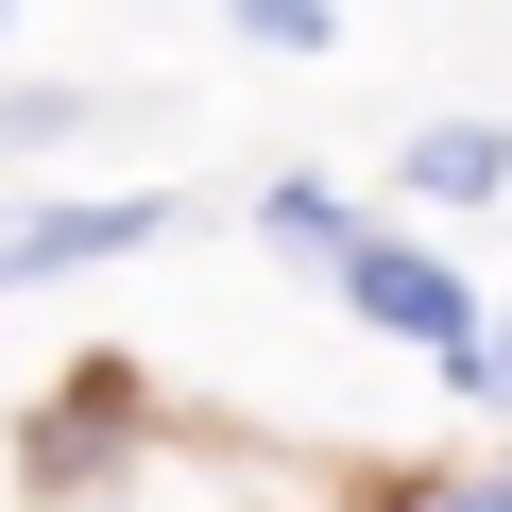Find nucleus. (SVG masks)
I'll return each instance as SVG.
<instances>
[{
  "label": "nucleus",
  "instance_id": "3",
  "mask_svg": "<svg viewBox=\"0 0 512 512\" xmlns=\"http://www.w3.org/2000/svg\"><path fill=\"white\" fill-rule=\"evenodd\" d=\"M393 171H410L427 205H512V137H495V120H427Z\"/></svg>",
  "mask_w": 512,
  "mask_h": 512
},
{
  "label": "nucleus",
  "instance_id": "4",
  "mask_svg": "<svg viewBox=\"0 0 512 512\" xmlns=\"http://www.w3.org/2000/svg\"><path fill=\"white\" fill-rule=\"evenodd\" d=\"M274 239H291V256H342L359 222H342V188H274Z\"/></svg>",
  "mask_w": 512,
  "mask_h": 512
},
{
  "label": "nucleus",
  "instance_id": "8",
  "mask_svg": "<svg viewBox=\"0 0 512 512\" xmlns=\"http://www.w3.org/2000/svg\"><path fill=\"white\" fill-rule=\"evenodd\" d=\"M495 393H512V342H495Z\"/></svg>",
  "mask_w": 512,
  "mask_h": 512
},
{
  "label": "nucleus",
  "instance_id": "2",
  "mask_svg": "<svg viewBox=\"0 0 512 512\" xmlns=\"http://www.w3.org/2000/svg\"><path fill=\"white\" fill-rule=\"evenodd\" d=\"M171 239L154 188H103V205H0V291H35V274H103V256Z\"/></svg>",
  "mask_w": 512,
  "mask_h": 512
},
{
  "label": "nucleus",
  "instance_id": "1",
  "mask_svg": "<svg viewBox=\"0 0 512 512\" xmlns=\"http://www.w3.org/2000/svg\"><path fill=\"white\" fill-rule=\"evenodd\" d=\"M325 274H342V308H359V325H393V342H427V359H444L461 393H495V342H478V291L444 274V256H410V239H376V222H359V239L325 256Z\"/></svg>",
  "mask_w": 512,
  "mask_h": 512
},
{
  "label": "nucleus",
  "instance_id": "7",
  "mask_svg": "<svg viewBox=\"0 0 512 512\" xmlns=\"http://www.w3.org/2000/svg\"><path fill=\"white\" fill-rule=\"evenodd\" d=\"M444 512H512V478H461V495H444Z\"/></svg>",
  "mask_w": 512,
  "mask_h": 512
},
{
  "label": "nucleus",
  "instance_id": "6",
  "mask_svg": "<svg viewBox=\"0 0 512 512\" xmlns=\"http://www.w3.org/2000/svg\"><path fill=\"white\" fill-rule=\"evenodd\" d=\"M239 35L256 52H325V0H239Z\"/></svg>",
  "mask_w": 512,
  "mask_h": 512
},
{
  "label": "nucleus",
  "instance_id": "5",
  "mask_svg": "<svg viewBox=\"0 0 512 512\" xmlns=\"http://www.w3.org/2000/svg\"><path fill=\"white\" fill-rule=\"evenodd\" d=\"M69 120H86V103H69V86H18V103H0V154H52V137H69Z\"/></svg>",
  "mask_w": 512,
  "mask_h": 512
}]
</instances>
